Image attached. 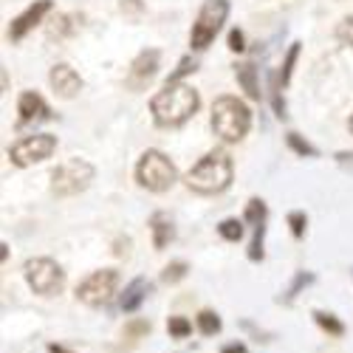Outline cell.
I'll return each mask as SVG.
<instances>
[{
  "mask_svg": "<svg viewBox=\"0 0 353 353\" xmlns=\"http://www.w3.org/2000/svg\"><path fill=\"white\" fill-rule=\"evenodd\" d=\"M17 113H20V122L26 125V122L46 119V116H48V108H46V102H43L40 94L26 91V94L20 97V102H17Z\"/></svg>",
  "mask_w": 353,
  "mask_h": 353,
  "instance_id": "4fadbf2b",
  "label": "cell"
},
{
  "mask_svg": "<svg viewBox=\"0 0 353 353\" xmlns=\"http://www.w3.org/2000/svg\"><path fill=\"white\" fill-rule=\"evenodd\" d=\"M198 105H201V97L195 88H190L184 82H170V85H164V91H159L153 97L150 113L161 128H179L190 116H195Z\"/></svg>",
  "mask_w": 353,
  "mask_h": 353,
  "instance_id": "6da1fadb",
  "label": "cell"
},
{
  "mask_svg": "<svg viewBox=\"0 0 353 353\" xmlns=\"http://www.w3.org/2000/svg\"><path fill=\"white\" fill-rule=\"evenodd\" d=\"M159 60H161V54L156 48H147L136 57L130 71H128V79H125V85L130 91H144V88L153 82V77L159 74Z\"/></svg>",
  "mask_w": 353,
  "mask_h": 353,
  "instance_id": "30bf717a",
  "label": "cell"
},
{
  "mask_svg": "<svg viewBox=\"0 0 353 353\" xmlns=\"http://www.w3.org/2000/svg\"><path fill=\"white\" fill-rule=\"evenodd\" d=\"M226 14H229L226 0H207V3L201 6L198 20L192 26V34H190V43H192L195 51H203L215 40V34L221 32V26L226 23Z\"/></svg>",
  "mask_w": 353,
  "mask_h": 353,
  "instance_id": "8992f818",
  "label": "cell"
},
{
  "mask_svg": "<svg viewBox=\"0 0 353 353\" xmlns=\"http://www.w3.org/2000/svg\"><path fill=\"white\" fill-rule=\"evenodd\" d=\"M167 331H170V336H175V339H184V336L192 331V325H190V322H187L184 316H170Z\"/></svg>",
  "mask_w": 353,
  "mask_h": 353,
  "instance_id": "7402d4cb",
  "label": "cell"
},
{
  "mask_svg": "<svg viewBox=\"0 0 353 353\" xmlns=\"http://www.w3.org/2000/svg\"><path fill=\"white\" fill-rule=\"evenodd\" d=\"M119 9L125 12V14H141L144 12V3H141V0H122V3H119Z\"/></svg>",
  "mask_w": 353,
  "mask_h": 353,
  "instance_id": "f1b7e54d",
  "label": "cell"
},
{
  "mask_svg": "<svg viewBox=\"0 0 353 353\" xmlns=\"http://www.w3.org/2000/svg\"><path fill=\"white\" fill-rule=\"evenodd\" d=\"M218 232H221L223 241H232V243H234V241L243 238V223H241L238 218H226V221H221Z\"/></svg>",
  "mask_w": 353,
  "mask_h": 353,
  "instance_id": "ffe728a7",
  "label": "cell"
},
{
  "mask_svg": "<svg viewBox=\"0 0 353 353\" xmlns=\"http://www.w3.org/2000/svg\"><path fill=\"white\" fill-rule=\"evenodd\" d=\"M288 226L294 232V238H303V232H305V215L303 212H291L288 215Z\"/></svg>",
  "mask_w": 353,
  "mask_h": 353,
  "instance_id": "4316f807",
  "label": "cell"
},
{
  "mask_svg": "<svg viewBox=\"0 0 353 353\" xmlns=\"http://www.w3.org/2000/svg\"><path fill=\"white\" fill-rule=\"evenodd\" d=\"M91 181H94V167L85 159H68L65 164H60L51 172V192L60 198H68V195L82 192Z\"/></svg>",
  "mask_w": 353,
  "mask_h": 353,
  "instance_id": "5b68a950",
  "label": "cell"
},
{
  "mask_svg": "<svg viewBox=\"0 0 353 353\" xmlns=\"http://www.w3.org/2000/svg\"><path fill=\"white\" fill-rule=\"evenodd\" d=\"M232 159L223 150H212L187 172V187L201 195H215L232 184Z\"/></svg>",
  "mask_w": 353,
  "mask_h": 353,
  "instance_id": "7a4b0ae2",
  "label": "cell"
},
{
  "mask_svg": "<svg viewBox=\"0 0 353 353\" xmlns=\"http://www.w3.org/2000/svg\"><path fill=\"white\" fill-rule=\"evenodd\" d=\"M252 128V113L249 108L234 99V97H221L212 105V130L215 136H221L223 141H241Z\"/></svg>",
  "mask_w": 353,
  "mask_h": 353,
  "instance_id": "3957f363",
  "label": "cell"
},
{
  "mask_svg": "<svg viewBox=\"0 0 353 353\" xmlns=\"http://www.w3.org/2000/svg\"><path fill=\"white\" fill-rule=\"evenodd\" d=\"M48 79H51L54 94H57V97H63V99H74V97L79 94V88H82L79 74H77L71 65H65V63L54 65L51 74H48Z\"/></svg>",
  "mask_w": 353,
  "mask_h": 353,
  "instance_id": "7c38bea8",
  "label": "cell"
},
{
  "mask_svg": "<svg viewBox=\"0 0 353 353\" xmlns=\"http://www.w3.org/2000/svg\"><path fill=\"white\" fill-rule=\"evenodd\" d=\"M116 285H119V272L102 269V272H94L91 277L77 285V297L85 305H105L116 294Z\"/></svg>",
  "mask_w": 353,
  "mask_h": 353,
  "instance_id": "9c48e42d",
  "label": "cell"
},
{
  "mask_svg": "<svg viewBox=\"0 0 353 353\" xmlns=\"http://www.w3.org/2000/svg\"><path fill=\"white\" fill-rule=\"evenodd\" d=\"M297 57H300V43H291L285 60H283V68H280V77H277V85H288L291 71H294V65H297Z\"/></svg>",
  "mask_w": 353,
  "mask_h": 353,
  "instance_id": "ac0fdd59",
  "label": "cell"
},
{
  "mask_svg": "<svg viewBox=\"0 0 353 353\" xmlns=\"http://www.w3.org/2000/svg\"><path fill=\"white\" fill-rule=\"evenodd\" d=\"M305 283H311V274H300V277H297V283H294V285H291V291H288V300H291L294 294H297V291H300Z\"/></svg>",
  "mask_w": 353,
  "mask_h": 353,
  "instance_id": "f546056e",
  "label": "cell"
},
{
  "mask_svg": "<svg viewBox=\"0 0 353 353\" xmlns=\"http://www.w3.org/2000/svg\"><path fill=\"white\" fill-rule=\"evenodd\" d=\"M57 150V139L48 133H37V136H26L17 144L9 147V159L17 167H32L37 161H46L51 153Z\"/></svg>",
  "mask_w": 353,
  "mask_h": 353,
  "instance_id": "ba28073f",
  "label": "cell"
},
{
  "mask_svg": "<svg viewBox=\"0 0 353 353\" xmlns=\"http://www.w3.org/2000/svg\"><path fill=\"white\" fill-rule=\"evenodd\" d=\"M79 20H82V17H77V14H57V17L48 23L46 32H48L51 40H65V37H71L77 28L82 26Z\"/></svg>",
  "mask_w": 353,
  "mask_h": 353,
  "instance_id": "9a60e30c",
  "label": "cell"
},
{
  "mask_svg": "<svg viewBox=\"0 0 353 353\" xmlns=\"http://www.w3.org/2000/svg\"><path fill=\"white\" fill-rule=\"evenodd\" d=\"M234 77H238V82H241V88L246 91V97L249 99H254V102H260V82H257V68H254V63H241V65H234Z\"/></svg>",
  "mask_w": 353,
  "mask_h": 353,
  "instance_id": "5bb4252c",
  "label": "cell"
},
{
  "mask_svg": "<svg viewBox=\"0 0 353 353\" xmlns=\"http://www.w3.org/2000/svg\"><path fill=\"white\" fill-rule=\"evenodd\" d=\"M195 68H198V63L192 60V57H184V60L179 63V68H175V71L170 74V79H167V85H170V82H181V79H184L187 74H192Z\"/></svg>",
  "mask_w": 353,
  "mask_h": 353,
  "instance_id": "cb8c5ba5",
  "label": "cell"
},
{
  "mask_svg": "<svg viewBox=\"0 0 353 353\" xmlns=\"http://www.w3.org/2000/svg\"><path fill=\"white\" fill-rule=\"evenodd\" d=\"M136 179L150 192H167L175 184V167L161 150H147L136 167Z\"/></svg>",
  "mask_w": 353,
  "mask_h": 353,
  "instance_id": "277c9868",
  "label": "cell"
},
{
  "mask_svg": "<svg viewBox=\"0 0 353 353\" xmlns=\"http://www.w3.org/2000/svg\"><path fill=\"white\" fill-rule=\"evenodd\" d=\"M198 328H201L203 336L218 334V331H221V319H218V314H215V311H201V314H198Z\"/></svg>",
  "mask_w": 353,
  "mask_h": 353,
  "instance_id": "44dd1931",
  "label": "cell"
},
{
  "mask_svg": "<svg viewBox=\"0 0 353 353\" xmlns=\"http://www.w3.org/2000/svg\"><path fill=\"white\" fill-rule=\"evenodd\" d=\"M336 40L342 46H350L353 48V17H345L339 26H336Z\"/></svg>",
  "mask_w": 353,
  "mask_h": 353,
  "instance_id": "d4e9b609",
  "label": "cell"
},
{
  "mask_svg": "<svg viewBox=\"0 0 353 353\" xmlns=\"http://www.w3.org/2000/svg\"><path fill=\"white\" fill-rule=\"evenodd\" d=\"M350 130H353V116H350Z\"/></svg>",
  "mask_w": 353,
  "mask_h": 353,
  "instance_id": "d6a6232c",
  "label": "cell"
},
{
  "mask_svg": "<svg viewBox=\"0 0 353 353\" xmlns=\"http://www.w3.org/2000/svg\"><path fill=\"white\" fill-rule=\"evenodd\" d=\"M48 350H51V353H68V350H65V347H60V345H48Z\"/></svg>",
  "mask_w": 353,
  "mask_h": 353,
  "instance_id": "1f68e13d",
  "label": "cell"
},
{
  "mask_svg": "<svg viewBox=\"0 0 353 353\" xmlns=\"http://www.w3.org/2000/svg\"><path fill=\"white\" fill-rule=\"evenodd\" d=\"M26 280L37 294L43 297H51V294H60L65 285V272L57 266L48 257H34L26 263Z\"/></svg>",
  "mask_w": 353,
  "mask_h": 353,
  "instance_id": "52a82bcc",
  "label": "cell"
},
{
  "mask_svg": "<svg viewBox=\"0 0 353 353\" xmlns=\"http://www.w3.org/2000/svg\"><path fill=\"white\" fill-rule=\"evenodd\" d=\"M147 291H150V283H147V280H133V283L125 288V297H122V311H125V314L136 311V308L144 303Z\"/></svg>",
  "mask_w": 353,
  "mask_h": 353,
  "instance_id": "e0dca14e",
  "label": "cell"
},
{
  "mask_svg": "<svg viewBox=\"0 0 353 353\" xmlns=\"http://www.w3.org/2000/svg\"><path fill=\"white\" fill-rule=\"evenodd\" d=\"M243 350H246V347H243V345L238 342V345H226V347H223L221 353H243Z\"/></svg>",
  "mask_w": 353,
  "mask_h": 353,
  "instance_id": "4dcf8cb0",
  "label": "cell"
},
{
  "mask_svg": "<svg viewBox=\"0 0 353 353\" xmlns=\"http://www.w3.org/2000/svg\"><path fill=\"white\" fill-rule=\"evenodd\" d=\"M150 229H153V246H156V249H164V246L172 241V234H175L172 221H170V215H164V212H156V215L150 218Z\"/></svg>",
  "mask_w": 353,
  "mask_h": 353,
  "instance_id": "2e32d148",
  "label": "cell"
},
{
  "mask_svg": "<svg viewBox=\"0 0 353 353\" xmlns=\"http://www.w3.org/2000/svg\"><path fill=\"white\" fill-rule=\"evenodd\" d=\"M184 277H187V263H181V260L170 263V266L164 269V274H161L164 283H179V280H184Z\"/></svg>",
  "mask_w": 353,
  "mask_h": 353,
  "instance_id": "603a6c76",
  "label": "cell"
},
{
  "mask_svg": "<svg viewBox=\"0 0 353 353\" xmlns=\"http://www.w3.org/2000/svg\"><path fill=\"white\" fill-rule=\"evenodd\" d=\"M48 12H51V0H37V3H32L20 17L12 20V26H9V37H12V40H23L26 32H32L37 23H43V17H46Z\"/></svg>",
  "mask_w": 353,
  "mask_h": 353,
  "instance_id": "8fae6325",
  "label": "cell"
},
{
  "mask_svg": "<svg viewBox=\"0 0 353 353\" xmlns=\"http://www.w3.org/2000/svg\"><path fill=\"white\" fill-rule=\"evenodd\" d=\"M288 144H291V150L294 153H300V156H316V150L308 144V141H303L297 133H288Z\"/></svg>",
  "mask_w": 353,
  "mask_h": 353,
  "instance_id": "484cf974",
  "label": "cell"
},
{
  "mask_svg": "<svg viewBox=\"0 0 353 353\" xmlns=\"http://www.w3.org/2000/svg\"><path fill=\"white\" fill-rule=\"evenodd\" d=\"M314 319H316V325L319 328H325L328 334H334V336H342L345 334V325L334 316V314H325V311H314Z\"/></svg>",
  "mask_w": 353,
  "mask_h": 353,
  "instance_id": "d6986e66",
  "label": "cell"
},
{
  "mask_svg": "<svg viewBox=\"0 0 353 353\" xmlns=\"http://www.w3.org/2000/svg\"><path fill=\"white\" fill-rule=\"evenodd\" d=\"M229 48H232V51H243V48H246V40H243L241 28H232V32H229Z\"/></svg>",
  "mask_w": 353,
  "mask_h": 353,
  "instance_id": "83f0119b",
  "label": "cell"
}]
</instances>
